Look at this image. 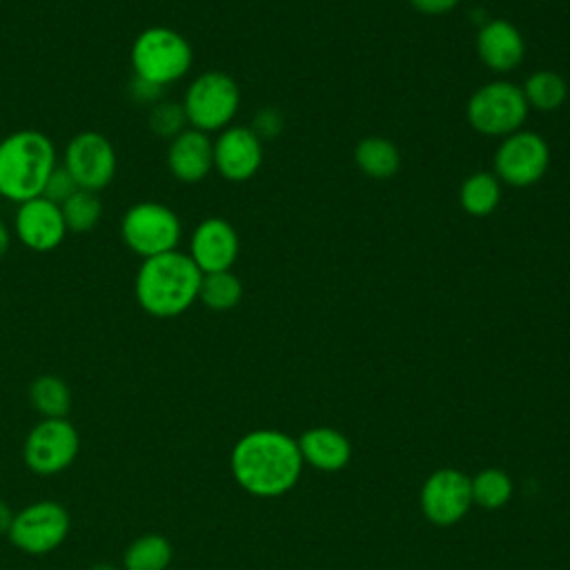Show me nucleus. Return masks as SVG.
<instances>
[{
    "mask_svg": "<svg viewBox=\"0 0 570 570\" xmlns=\"http://www.w3.org/2000/svg\"><path fill=\"white\" fill-rule=\"evenodd\" d=\"M71 530V517L58 501L42 499L13 512L7 539L24 554L42 557L58 550Z\"/></svg>",
    "mask_w": 570,
    "mask_h": 570,
    "instance_id": "0eeeda50",
    "label": "nucleus"
},
{
    "mask_svg": "<svg viewBox=\"0 0 570 570\" xmlns=\"http://www.w3.org/2000/svg\"><path fill=\"white\" fill-rule=\"evenodd\" d=\"M298 441L272 428L243 434L229 454L234 481L254 497L272 499L289 492L303 470Z\"/></svg>",
    "mask_w": 570,
    "mask_h": 570,
    "instance_id": "f257e3e1",
    "label": "nucleus"
},
{
    "mask_svg": "<svg viewBox=\"0 0 570 570\" xmlns=\"http://www.w3.org/2000/svg\"><path fill=\"white\" fill-rule=\"evenodd\" d=\"M425 519L434 525H452L461 521L472 505L470 476L454 468H441L432 472L419 494Z\"/></svg>",
    "mask_w": 570,
    "mask_h": 570,
    "instance_id": "f8f14e48",
    "label": "nucleus"
},
{
    "mask_svg": "<svg viewBox=\"0 0 570 570\" xmlns=\"http://www.w3.org/2000/svg\"><path fill=\"white\" fill-rule=\"evenodd\" d=\"M183 225L178 214L158 200L134 203L120 218V238L136 256L151 258L178 249Z\"/></svg>",
    "mask_w": 570,
    "mask_h": 570,
    "instance_id": "39448f33",
    "label": "nucleus"
},
{
    "mask_svg": "<svg viewBox=\"0 0 570 570\" xmlns=\"http://www.w3.org/2000/svg\"><path fill=\"white\" fill-rule=\"evenodd\" d=\"M470 483H472V503L485 510H497L505 505L512 497V479L499 468L481 470L476 476L470 479Z\"/></svg>",
    "mask_w": 570,
    "mask_h": 570,
    "instance_id": "a878e982",
    "label": "nucleus"
},
{
    "mask_svg": "<svg viewBox=\"0 0 570 570\" xmlns=\"http://www.w3.org/2000/svg\"><path fill=\"white\" fill-rule=\"evenodd\" d=\"M80 452V434L69 419H40L24 436V465L40 476L65 472Z\"/></svg>",
    "mask_w": 570,
    "mask_h": 570,
    "instance_id": "1a4fd4ad",
    "label": "nucleus"
},
{
    "mask_svg": "<svg viewBox=\"0 0 570 570\" xmlns=\"http://www.w3.org/2000/svg\"><path fill=\"white\" fill-rule=\"evenodd\" d=\"M476 53L488 69L503 73L521 65L525 56V42L521 31L512 22L503 18H492L479 27Z\"/></svg>",
    "mask_w": 570,
    "mask_h": 570,
    "instance_id": "dca6fc26",
    "label": "nucleus"
},
{
    "mask_svg": "<svg viewBox=\"0 0 570 570\" xmlns=\"http://www.w3.org/2000/svg\"><path fill=\"white\" fill-rule=\"evenodd\" d=\"M459 200L470 216H490L501 203V180L490 171H476L461 185Z\"/></svg>",
    "mask_w": 570,
    "mask_h": 570,
    "instance_id": "4be33fe9",
    "label": "nucleus"
},
{
    "mask_svg": "<svg viewBox=\"0 0 570 570\" xmlns=\"http://www.w3.org/2000/svg\"><path fill=\"white\" fill-rule=\"evenodd\" d=\"M528 102L521 87L497 80L479 87L465 107L468 122L483 136H510L521 129L528 116Z\"/></svg>",
    "mask_w": 570,
    "mask_h": 570,
    "instance_id": "6e6552de",
    "label": "nucleus"
},
{
    "mask_svg": "<svg viewBox=\"0 0 570 570\" xmlns=\"http://www.w3.org/2000/svg\"><path fill=\"white\" fill-rule=\"evenodd\" d=\"M243 298V283L232 269L203 274L198 287V301L212 312H227Z\"/></svg>",
    "mask_w": 570,
    "mask_h": 570,
    "instance_id": "b1692460",
    "label": "nucleus"
},
{
    "mask_svg": "<svg viewBox=\"0 0 570 570\" xmlns=\"http://www.w3.org/2000/svg\"><path fill=\"white\" fill-rule=\"evenodd\" d=\"M13 229L18 240L38 254L60 247L67 236V225L60 212V205L51 203L45 196L29 198L18 205L13 216Z\"/></svg>",
    "mask_w": 570,
    "mask_h": 570,
    "instance_id": "ddd939ff",
    "label": "nucleus"
},
{
    "mask_svg": "<svg viewBox=\"0 0 570 570\" xmlns=\"http://www.w3.org/2000/svg\"><path fill=\"white\" fill-rule=\"evenodd\" d=\"M9 245H11V234L4 225V220L0 218V258H4V254L9 252Z\"/></svg>",
    "mask_w": 570,
    "mask_h": 570,
    "instance_id": "473e14b6",
    "label": "nucleus"
},
{
    "mask_svg": "<svg viewBox=\"0 0 570 570\" xmlns=\"http://www.w3.org/2000/svg\"><path fill=\"white\" fill-rule=\"evenodd\" d=\"M29 403L42 419H67L71 410V390L56 374H40L29 385Z\"/></svg>",
    "mask_w": 570,
    "mask_h": 570,
    "instance_id": "412c9836",
    "label": "nucleus"
},
{
    "mask_svg": "<svg viewBox=\"0 0 570 570\" xmlns=\"http://www.w3.org/2000/svg\"><path fill=\"white\" fill-rule=\"evenodd\" d=\"M129 58L134 76L167 89L187 76L194 62V49L180 31L156 24L136 36Z\"/></svg>",
    "mask_w": 570,
    "mask_h": 570,
    "instance_id": "20e7f679",
    "label": "nucleus"
},
{
    "mask_svg": "<svg viewBox=\"0 0 570 570\" xmlns=\"http://www.w3.org/2000/svg\"><path fill=\"white\" fill-rule=\"evenodd\" d=\"M67 232L85 234L98 227L102 218V203L96 191L76 189L62 205H60Z\"/></svg>",
    "mask_w": 570,
    "mask_h": 570,
    "instance_id": "393cba45",
    "label": "nucleus"
},
{
    "mask_svg": "<svg viewBox=\"0 0 570 570\" xmlns=\"http://www.w3.org/2000/svg\"><path fill=\"white\" fill-rule=\"evenodd\" d=\"M548 165V142L539 134L525 129L505 136L494 154V176L510 187L534 185L543 178Z\"/></svg>",
    "mask_w": 570,
    "mask_h": 570,
    "instance_id": "9b49d317",
    "label": "nucleus"
},
{
    "mask_svg": "<svg viewBox=\"0 0 570 570\" xmlns=\"http://www.w3.org/2000/svg\"><path fill=\"white\" fill-rule=\"evenodd\" d=\"M410 4L412 9L425 16H443L452 11L459 4V0H410Z\"/></svg>",
    "mask_w": 570,
    "mask_h": 570,
    "instance_id": "7c9ffc66",
    "label": "nucleus"
},
{
    "mask_svg": "<svg viewBox=\"0 0 570 570\" xmlns=\"http://www.w3.org/2000/svg\"><path fill=\"white\" fill-rule=\"evenodd\" d=\"M13 521V510L0 499V534H7Z\"/></svg>",
    "mask_w": 570,
    "mask_h": 570,
    "instance_id": "2f4dec72",
    "label": "nucleus"
},
{
    "mask_svg": "<svg viewBox=\"0 0 570 570\" xmlns=\"http://www.w3.org/2000/svg\"><path fill=\"white\" fill-rule=\"evenodd\" d=\"M240 240L234 225L225 218L209 216L196 225L189 238V258L203 274L225 272L238 258Z\"/></svg>",
    "mask_w": 570,
    "mask_h": 570,
    "instance_id": "2eb2a0df",
    "label": "nucleus"
},
{
    "mask_svg": "<svg viewBox=\"0 0 570 570\" xmlns=\"http://www.w3.org/2000/svg\"><path fill=\"white\" fill-rule=\"evenodd\" d=\"M263 163V140L240 125L225 127L214 140V169L232 183L249 180Z\"/></svg>",
    "mask_w": 570,
    "mask_h": 570,
    "instance_id": "4468645a",
    "label": "nucleus"
},
{
    "mask_svg": "<svg viewBox=\"0 0 570 570\" xmlns=\"http://www.w3.org/2000/svg\"><path fill=\"white\" fill-rule=\"evenodd\" d=\"M203 272L187 252L171 249L145 258L134 278L138 307L154 318H176L198 301Z\"/></svg>",
    "mask_w": 570,
    "mask_h": 570,
    "instance_id": "f03ea898",
    "label": "nucleus"
},
{
    "mask_svg": "<svg viewBox=\"0 0 570 570\" xmlns=\"http://www.w3.org/2000/svg\"><path fill=\"white\" fill-rule=\"evenodd\" d=\"M528 107H534L539 111H554L559 109L568 98V85L563 76L550 69H539L528 76L525 85L521 87Z\"/></svg>",
    "mask_w": 570,
    "mask_h": 570,
    "instance_id": "5701e85b",
    "label": "nucleus"
},
{
    "mask_svg": "<svg viewBox=\"0 0 570 570\" xmlns=\"http://www.w3.org/2000/svg\"><path fill=\"white\" fill-rule=\"evenodd\" d=\"M89 570H118V568L111 566V563H96V566H91Z\"/></svg>",
    "mask_w": 570,
    "mask_h": 570,
    "instance_id": "72a5a7b5",
    "label": "nucleus"
},
{
    "mask_svg": "<svg viewBox=\"0 0 570 570\" xmlns=\"http://www.w3.org/2000/svg\"><path fill=\"white\" fill-rule=\"evenodd\" d=\"M296 441L303 463H309L321 472H338L352 459L350 439L334 428H309Z\"/></svg>",
    "mask_w": 570,
    "mask_h": 570,
    "instance_id": "a211bd4d",
    "label": "nucleus"
},
{
    "mask_svg": "<svg viewBox=\"0 0 570 570\" xmlns=\"http://www.w3.org/2000/svg\"><path fill=\"white\" fill-rule=\"evenodd\" d=\"M354 160L365 176L376 180L392 178L401 167V154L396 145L381 136L363 138L354 149Z\"/></svg>",
    "mask_w": 570,
    "mask_h": 570,
    "instance_id": "6ab92c4d",
    "label": "nucleus"
},
{
    "mask_svg": "<svg viewBox=\"0 0 570 570\" xmlns=\"http://www.w3.org/2000/svg\"><path fill=\"white\" fill-rule=\"evenodd\" d=\"M167 169L180 183H198L214 169V140L209 134L187 127L167 147Z\"/></svg>",
    "mask_w": 570,
    "mask_h": 570,
    "instance_id": "f3484780",
    "label": "nucleus"
},
{
    "mask_svg": "<svg viewBox=\"0 0 570 570\" xmlns=\"http://www.w3.org/2000/svg\"><path fill=\"white\" fill-rule=\"evenodd\" d=\"M129 94H131V98H134L136 102H140V105H151V107H154L156 102L163 100L165 87H158V85H154V82H149V80H142V78L134 76L131 82H129Z\"/></svg>",
    "mask_w": 570,
    "mask_h": 570,
    "instance_id": "c756f323",
    "label": "nucleus"
},
{
    "mask_svg": "<svg viewBox=\"0 0 570 570\" xmlns=\"http://www.w3.org/2000/svg\"><path fill=\"white\" fill-rule=\"evenodd\" d=\"M56 165V145L45 131H11L0 140V196L18 205L40 196Z\"/></svg>",
    "mask_w": 570,
    "mask_h": 570,
    "instance_id": "7ed1b4c3",
    "label": "nucleus"
},
{
    "mask_svg": "<svg viewBox=\"0 0 570 570\" xmlns=\"http://www.w3.org/2000/svg\"><path fill=\"white\" fill-rule=\"evenodd\" d=\"M149 127L160 138H167V140L176 138L180 131L189 127L183 102H171V100L156 102L149 114Z\"/></svg>",
    "mask_w": 570,
    "mask_h": 570,
    "instance_id": "bb28decb",
    "label": "nucleus"
},
{
    "mask_svg": "<svg viewBox=\"0 0 570 570\" xmlns=\"http://www.w3.org/2000/svg\"><path fill=\"white\" fill-rule=\"evenodd\" d=\"M261 140H269L276 138L283 131V116L278 109L274 107H265L261 111H256L252 127H249Z\"/></svg>",
    "mask_w": 570,
    "mask_h": 570,
    "instance_id": "c85d7f7f",
    "label": "nucleus"
},
{
    "mask_svg": "<svg viewBox=\"0 0 570 570\" xmlns=\"http://www.w3.org/2000/svg\"><path fill=\"white\" fill-rule=\"evenodd\" d=\"M171 559L174 548L169 539L158 532H147L127 546L122 554V570H167Z\"/></svg>",
    "mask_w": 570,
    "mask_h": 570,
    "instance_id": "aec40b11",
    "label": "nucleus"
},
{
    "mask_svg": "<svg viewBox=\"0 0 570 570\" xmlns=\"http://www.w3.org/2000/svg\"><path fill=\"white\" fill-rule=\"evenodd\" d=\"M78 189V185H76V180L71 178V174L58 163L56 167H53V171L49 174V178H47V183H45V189H42V194L40 196H45V198H49L51 203H56V205H62L73 191Z\"/></svg>",
    "mask_w": 570,
    "mask_h": 570,
    "instance_id": "cd10ccee",
    "label": "nucleus"
},
{
    "mask_svg": "<svg viewBox=\"0 0 570 570\" xmlns=\"http://www.w3.org/2000/svg\"><path fill=\"white\" fill-rule=\"evenodd\" d=\"M240 105V89L225 71H205L196 76L183 96V109L189 127L198 131H223L234 120Z\"/></svg>",
    "mask_w": 570,
    "mask_h": 570,
    "instance_id": "423d86ee",
    "label": "nucleus"
},
{
    "mask_svg": "<svg viewBox=\"0 0 570 570\" xmlns=\"http://www.w3.org/2000/svg\"><path fill=\"white\" fill-rule=\"evenodd\" d=\"M60 165L71 174L78 189L100 194L105 187L111 185L118 156L111 140L100 131H80L76 134L62 151Z\"/></svg>",
    "mask_w": 570,
    "mask_h": 570,
    "instance_id": "9d476101",
    "label": "nucleus"
}]
</instances>
